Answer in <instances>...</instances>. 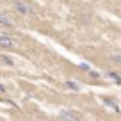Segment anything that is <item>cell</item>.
<instances>
[{
	"label": "cell",
	"instance_id": "obj_12",
	"mask_svg": "<svg viewBox=\"0 0 121 121\" xmlns=\"http://www.w3.org/2000/svg\"><path fill=\"white\" fill-rule=\"evenodd\" d=\"M0 93H5V87L2 86V84H0Z\"/></svg>",
	"mask_w": 121,
	"mask_h": 121
},
{
	"label": "cell",
	"instance_id": "obj_8",
	"mask_svg": "<svg viewBox=\"0 0 121 121\" xmlns=\"http://www.w3.org/2000/svg\"><path fill=\"white\" fill-rule=\"evenodd\" d=\"M0 60L7 66H13V59H9V57H5V55H0Z\"/></svg>",
	"mask_w": 121,
	"mask_h": 121
},
{
	"label": "cell",
	"instance_id": "obj_5",
	"mask_svg": "<svg viewBox=\"0 0 121 121\" xmlns=\"http://www.w3.org/2000/svg\"><path fill=\"white\" fill-rule=\"evenodd\" d=\"M103 103H105V105H109V107H112L116 112H119V107H117V103L114 102V100H110V98H103Z\"/></svg>",
	"mask_w": 121,
	"mask_h": 121
},
{
	"label": "cell",
	"instance_id": "obj_4",
	"mask_svg": "<svg viewBox=\"0 0 121 121\" xmlns=\"http://www.w3.org/2000/svg\"><path fill=\"white\" fill-rule=\"evenodd\" d=\"M13 45H14V41H13L9 36H0V46H4V48H11Z\"/></svg>",
	"mask_w": 121,
	"mask_h": 121
},
{
	"label": "cell",
	"instance_id": "obj_11",
	"mask_svg": "<svg viewBox=\"0 0 121 121\" xmlns=\"http://www.w3.org/2000/svg\"><path fill=\"white\" fill-rule=\"evenodd\" d=\"M89 75H91V77H95V78H98V77H100V73H98V71H93V69H91V71H89Z\"/></svg>",
	"mask_w": 121,
	"mask_h": 121
},
{
	"label": "cell",
	"instance_id": "obj_10",
	"mask_svg": "<svg viewBox=\"0 0 121 121\" xmlns=\"http://www.w3.org/2000/svg\"><path fill=\"white\" fill-rule=\"evenodd\" d=\"M112 60H114V62H119V64H121V55H112Z\"/></svg>",
	"mask_w": 121,
	"mask_h": 121
},
{
	"label": "cell",
	"instance_id": "obj_9",
	"mask_svg": "<svg viewBox=\"0 0 121 121\" xmlns=\"http://www.w3.org/2000/svg\"><path fill=\"white\" fill-rule=\"evenodd\" d=\"M78 68H80V69H84V71H91V66L87 64V62H82V64H80Z\"/></svg>",
	"mask_w": 121,
	"mask_h": 121
},
{
	"label": "cell",
	"instance_id": "obj_1",
	"mask_svg": "<svg viewBox=\"0 0 121 121\" xmlns=\"http://www.w3.org/2000/svg\"><path fill=\"white\" fill-rule=\"evenodd\" d=\"M13 5H14V9L18 13H22V14H32V7H30L27 2H23V0H13Z\"/></svg>",
	"mask_w": 121,
	"mask_h": 121
},
{
	"label": "cell",
	"instance_id": "obj_6",
	"mask_svg": "<svg viewBox=\"0 0 121 121\" xmlns=\"http://www.w3.org/2000/svg\"><path fill=\"white\" fill-rule=\"evenodd\" d=\"M109 78H112L114 82L121 84V75H119V73H116V71H109Z\"/></svg>",
	"mask_w": 121,
	"mask_h": 121
},
{
	"label": "cell",
	"instance_id": "obj_3",
	"mask_svg": "<svg viewBox=\"0 0 121 121\" xmlns=\"http://www.w3.org/2000/svg\"><path fill=\"white\" fill-rule=\"evenodd\" d=\"M0 25H4V27H14L16 22H14V18H11L9 14H0Z\"/></svg>",
	"mask_w": 121,
	"mask_h": 121
},
{
	"label": "cell",
	"instance_id": "obj_7",
	"mask_svg": "<svg viewBox=\"0 0 121 121\" xmlns=\"http://www.w3.org/2000/svg\"><path fill=\"white\" fill-rule=\"evenodd\" d=\"M66 87H68V89H71V91H80V86H78V84H75V82H71V80H68V82H66Z\"/></svg>",
	"mask_w": 121,
	"mask_h": 121
},
{
	"label": "cell",
	"instance_id": "obj_2",
	"mask_svg": "<svg viewBox=\"0 0 121 121\" xmlns=\"http://www.w3.org/2000/svg\"><path fill=\"white\" fill-rule=\"evenodd\" d=\"M59 116H60V119H64V121H82V117L77 112H73V110H60Z\"/></svg>",
	"mask_w": 121,
	"mask_h": 121
}]
</instances>
